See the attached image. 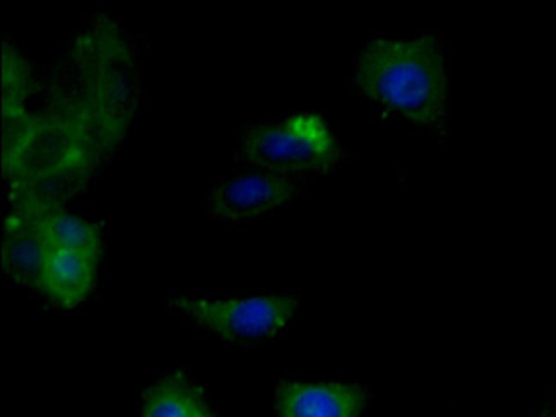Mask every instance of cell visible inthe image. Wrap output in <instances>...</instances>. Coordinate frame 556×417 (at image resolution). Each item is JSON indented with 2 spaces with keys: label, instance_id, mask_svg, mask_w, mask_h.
<instances>
[{
  "label": "cell",
  "instance_id": "2",
  "mask_svg": "<svg viewBox=\"0 0 556 417\" xmlns=\"http://www.w3.org/2000/svg\"><path fill=\"white\" fill-rule=\"evenodd\" d=\"M353 85L383 121L406 122L440 141L447 136L448 65L437 33L365 41L355 56Z\"/></svg>",
  "mask_w": 556,
  "mask_h": 417
},
{
  "label": "cell",
  "instance_id": "10",
  "mask_svg": "<svg viewBox=\"0 0 556 417\" xmlns=\"http://www.w3.org/2000/svg\"><path fill=\"white\" fill-rule=\"evenodd\" d=\"M199 417H214V414L213 410H211L210 407H207V409L204 410V413H202L201 416Z\"/></svg>",
  "mask_w": 556,
  "mask_h": 417
},
{
  "label": "cell",
  "instance_id": "9",
  "mask_svg": "<svg viewBox=\"0 0 556 417\" xmlns=\"http://www.w3.org/2000/svg\"><path fill=\"white\" fill-rule=\"evenodd\" d=\"M38 238L41 250H73L101 258L105 249L103 228L97 223L65 213V208L45 214L38 219Z\"/></svg>",
  "mask_w": 556,
  "mask_h": 417
},
{
  "label": "cell",
  "instance_id": "5",
  "mask_svg": "<svg viewBox=\"0 0 556 417\" xmlns=\"http://www.w3.org/2000/svg\"><path fill=\"white\" fill-rule=\"evenodd\" d=\"M306 185V178L254 169L218 181L207 193L204 205L216 222H245L293 201L302 195Z\"/></svg>",
  "mask_w": 556,
  "mask_h": 417
},
{
  "label": "cell",
  "instance_id": "6",
  "mask_svg": "<svg viewBox=\"0 0 556 417\" xmlns=\"http://www.w3.org/2000/svg\"><path fill=\"white\" fill-rule=\"evenodd\" d=\"M370 401V389L350 381H281L276 390V416L362 417Z\"/></svg>",
  "mask_w": 556,
  "mask_h": 417
},
{
  "label": "cell",
  "instance_id": "8",
  "mask_svg": "<svg viewBox=\"0 0 556 417\" xmlns=\"http://www.w3.org/2000/svg\"><path fill=\"white\" fill-rule=\"evenodd\" d=\"M207 407L201 387L184 371H175L146 389L141 417H199Z\"/></svg>",
  "mask_w": 556,
  "mask_h": 417
},
{
  "label": "cell",
  "instance_id": "3",
  "mask_svg": "<svg viewBox=\"0 0 556 417\" xmlns=\"http://www.w3.org/2000/svg\"><path fill=\"white\" fill-rule=\"evenodd\" d=\"M346 156L326 118L317 113H294L247 125L238 139L237 165L308 180L331 175Z\"/></svg>",
  "mask_w": 556,
  "mask_h": 417
},
{
  "label": "cell",
  "instance_id": "4",
  "mask_svg": "<svg viewBox=\"0 0 556 417\" xmlns=\"http://www.w3.org/2000/svg\"><path fill=\"white\" fill-rule=\"evenodd\" d=\"M168 309L190 326L230 344L252 348L281 338L299 312L296 296H169Z\"/></svg>",
  "mask_w": 556,
  "mask_h": 417
},
{
  "label": "cell",
  "instance_id": "12",
  "mask_svg": "<svg viewBox=\"0 0 556 417\" xmlns=\"http://www.w3.org/2000/svg\"><path fill=\"white\" fill-rule=\"evenodd\" d=\"M553 414L556 416V395H555V409L552 410Z\"/></svg>",
  "mask_w": 556,
  "mask_h": 417
},
{
  "label": "cell",
  "instance_id": "7",
  "mask_svg": "<svg viewBox=\"0 0 556 417\" xmlns=\"http://www.w3.org/2000/svg\"><path fill=\"white\" fill-rule=\"evenodd\" d=\"M100 257L73 250H41L37 289L59 308H76L93 294Z\"/></svg>",
  "mask_w": 556,
  "mask_h": 417
},
{
  "label": "cell",
  "instance_id": "11",
  "mask_svg": "<svg viewBox=\"0 0 556 417\" xmlns=\"http://www.w3.org/2000/svg\"><path fill=\"white\" fill-rule=\"evenodd\" d=\"M540 417H556V416L553 413H544V414H541Z\"/></svg>",
  "mask_w": 556,
  "mask_h": 417
},
{
  "label": "cell",
  "instance_id": "1",
  "mask_svg": "<svg viewBox=\"0 0 556 417\" xmlns=\"http://www.w3.org/2000/svg\"><path fill=\"white\" fill-rule=\"evenodd\" d=\"M141 88L132 35L109 13L89 17L47 67L5 38V225L38 226L88 189L126 142Z\"/></svg>",
  "mask_w": 556,
  "mask_h": 417
}]
</instances>
